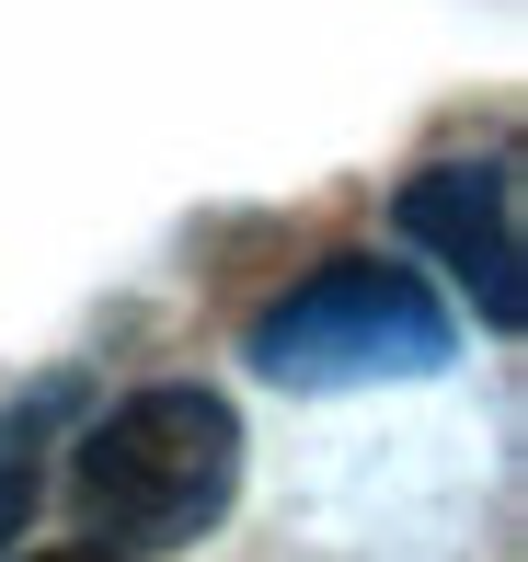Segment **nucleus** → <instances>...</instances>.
Wrapping results in <instances>:
<instances>
[{"label": "nucleus", "mask_w": 528, "mask_h": 562, "mask_svg": "<svg viewBox=\"0 0 528 562\" xmlns=\"http://www.w3.org/2000/svg\"><path fill=\"white\" fill-rule=\"evenodd\" d=\"M35 562H115V551H92V540H69V551H35Z\"/></svg>", "instance_id": "39448f33"}, {"label": "nucleus", "mask_w": 528, "mask_h": 562, "mask_svg": "<svg viewBox=\"0 0 528 562\" xmlns=\"http://www.w3.org/2000/svg\"><path fill=\"white\" fill-rule=\"evenodd\" d=\"M231 482H241V414H231L218 391H195V379L127 391V402L81 437V505H92V528L149 540V551L218 528Z\"/></svg>", "instance_id": "f257e3e1"}, {"label": "nucleus", "mask_w": 528, "mask_h": 562, "mask_svg": "<svg viewBox=\"0 0 528 562\" xmlns=\"http://www.w3.org/2000/svg\"><path fill=\"white\" fill-rule=\"evenodd\" d=\"M23 517H35V471L12 459V471H0V540H23Z\"/></svg>", "instance_id": "20e7f679"}, {"label": "nucleus", "mask_w": 528, "mask_h": 562, "mask_svg": "<svg viewBox=\"0 0 528 562\" xmlns=\"http://www.w3.org/2000/svg\"><path fill=\"white\" fill-rule=\"evenodd\" d=\"M460 322L425 288L414 265H380V252H334L322 276H299L288 299L254 322V368L288 379V391H357V379H425L448 368Z\"/></svg>", "instance_id": "f03ea898"}, {"label": "nucleus", "mask_w": 528, "mask_h": 562, "mask_svg": "<svg viewBox=\"0 0 528 562\" xmlns=\"http://www.w3.org/2000/svg\"><path fill=\"white\" fill-rule=\"evenodd\" d=\"M402 241H425L448 276L471 288V311L494 334L528 322V276H517V172L506 161H437L402 184Z\"/></svg>", "instance_id": "7ed1b4c3"}]
</instances>
